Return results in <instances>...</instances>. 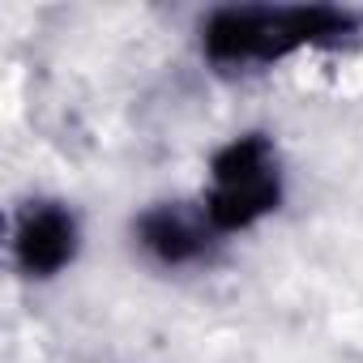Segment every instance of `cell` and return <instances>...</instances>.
<instances>
[{
	"label": "cell",
	"instance_id": "6da1fadb",
	"mask_svg": "<svg viewBox=\"0 0 363 363\" xmlns=\"http://www.w3.org/2000/svg\"><path fill=\"white\" fill-rule=\"evenodd\" d=\"M350 30L354 18L337 9H218L201 26V43L214 65H261Z\"/></svg>",
	"mask_w": 363,
	"mask_h": 363
},
{
	"label": "cell",
	"instance_id": "7a4b0ae2",
	"mask_svg": "<svg viewBox=\"0 0 363 363\" xmlns=\"http://www.w3.org/2000/svg\"><path fill=\"white\" fill-rule=\"evenodd\" d=\"M278 206V171L265 137H240L214 158V193L206 218L218 231H240Z\"/></svg>",
	"mask_w": 363,
	"mask_h": 363
},
{
	"label": "cell",
	"instance_id": "3957f363",
	"mask_svg": "<svg viewBox=\"0 0 363 363\" xmlns=\"http://www.w3.org/2000/svg\"><path fill=\"white\" fill-rule=\"evenodd\" d=\"M18 265L30 274V278H48L56 269H65L73 261V248H77V227L65 210L56 206H35L22 214L18 223Z\"/></svg>",
	"mask_w": 363,
	"mask_h": 363
},
{
	"label": "cell",
	"instance_id": "277c9868",
	"mask_svg": "<svg viewBox=\"0 0 363 363\" xmlns=\"http://www.w3.org/2000/svg\"><path fill=\"white\" fill-rule=\"evenodd\" d=\"M137 235H141V244H145L158 261H167V265H184V261H193V257L206 248L201 227L189 223L179 210H150V214L137 223Z\"/></svg>",
	"mask_w": 363,
	"mask_h": 363
}]
</instances>
